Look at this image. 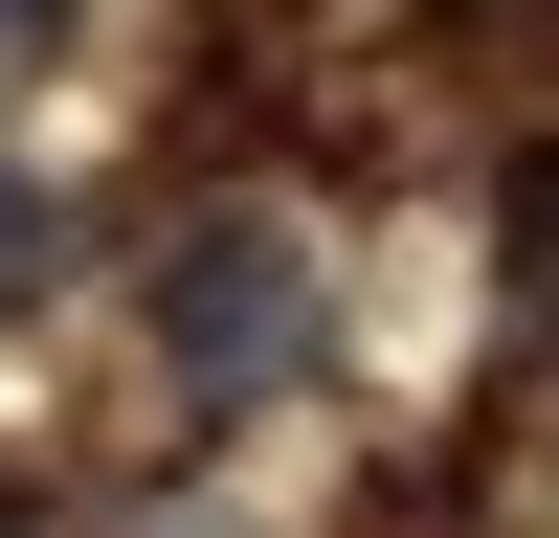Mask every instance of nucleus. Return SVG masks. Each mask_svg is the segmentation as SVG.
Segmentation results:
<instances>
[{
  "mask_svg": "<svg viewBox=\"0 0 559 538\" xmlns=\"http://www.w3.org/2000/svg\"><path fill=\"white\" fill-rule=\"evenodd\" d=\"M157 359H179V404H269V382H313V247L269 202H202L157 247Z\"/></svg>",
  "mask_w": 559,
  "mask_h": 538,
  "instance_id": "f257e3e1",
  "label": "nucleus"
},
{
  "mask_svg": "<svg viewBox=\"0 0 559 538\" xmlns=\"http://www.w3.org/2000/svg\"><path fill=\"white\" fill-rule=\"evenodd\" d=\"M45 23H68V0H0V45H45Z\"/></svg>",
  "mask_w": 559,
  "mask_h": 538,
  "instance_id": "7ed1b4c3",
  "label": "nucleus"
},
{
  "mask_svg": "<svg viewBox=\"0 0 559 538\" xmlns=\"http://www.w3.org/2000/svg\"><path fill=\"white\" fill-rule=\"evenodd\" d=\"M45 269H68V202H45L23 157H0V314H45Z\"/></svg>",
  "mask_w": 559,
  "mask_h": 538,
  "instance_id": "f03ea898",
  "label": "nucleus"
},
{
  "mask_svg": "<svg viewBox=\"0 0 559 538\" xmlns=\"http://www.w3.org/2000/svg\"><path fill=\"white\" fill-rule=\"evenodd\" d=\"M0 538H23V493H0Z\"/></svg>",
  "mask_w": 559,
  "mask_h": 538,
  "instance_id": "20e7f679",
  "label": "nucleus"
}]
</instances>
